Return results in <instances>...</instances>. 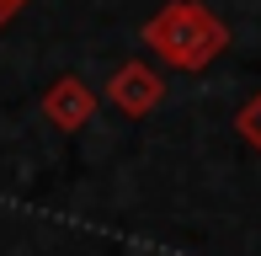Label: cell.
I'll return each instance as SVG.
<instances>
[{"instance_id": "7a4b0ae2", "label": "cell", "mask_w": 261, "mask_h": 256, "mask_svg": "<svg viewBox=\"0 0 261 256\" xmlns=\"http://www.w3.org/2000/svg\"><path fill=\"white\" fill-rule=\"evenodd\" d=\"M101 96H107V107L123 112V118H149L165 101V75L155 64H144V59H128V64H117L112 75H107Z\"/></svg>"}, {"instance_id": "3957f363", "label": "cell", "mask_w": 261, "mask_h": 256, "mask_svg": "<svg viewBox=\"0 0 261 256\" xmlns=\"http://www.w3.org/2000/svg\"><path fill=\"white\" fill-rule=\"evenodd\" d=\"M96 107H101V96L80 75H54L48 91H43V118H48L59 134H80V128H91Z\"/></svg>"}, {"instance_id": "6da1fadb", "label": "cell", "mask_w": 261, "mask_h": 256, "mask_svg": "<svg viewBox=\"0 0 261 256\" xmlns=\"http://www.w3.org/2000/svg\"><path fill=\"white\" fill-rule=\"evenodd\" d=\"M139 43L155 54L160 64L181 69V75H197L229 48V21L213 16L203 0H165L155 16L139 27Z\"/></svg>"}, {"instance_id": "5b68a950", "label": "cell", "mask_w": 261, "mask_h": 256, "mask_svg": "<svg viewBox=\"0 0 261 256\" xmlns=\"http://www.w3.org/2000/svg\"><path fill=\"white\" fill-rule=\"evenodd\" d=\"M21 11H27V0H0V32H6L11 21L21 16Z\"/></svg>"}, {"instance_id": "277c9868", "label": "cell", "mask_w": 261, "mask_h": 256, "mask_svg": "<svg viewBox=\"0 0 261 256\" xmlns=\"http://www.w3.org/2000/svg\"><path fill=\"white\" fill-rule=\"evenodd\" d=\"M234 134H240L245 144H251L256 155H261V91H256L251 101H245L240 112H234Z\"/></svg>"}]
</instances>
